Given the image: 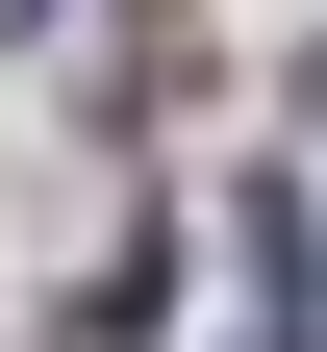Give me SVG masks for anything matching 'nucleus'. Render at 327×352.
I'll return each instance as SVG.
<instances>
[{"label": "nucleus", "mask_w": 327, "mask_h": 352, "mask_svg": "<svg viewBox=\"0 0 327 352\" xmlns=\"http://www.w3.org/2000/svg\"><path fill=\"white\" fill-rule=\"evenodd\" d=\"M226 227H252V352H327V302H302V176H252Z\"/></svg>", "instance_id": "f257e3e1"}, {"label": "nucleus", "mask_w": 327, "mask_h": 352, "mask_svg": "<svg viewBox=\"0 0 327 352\" xmlns=\"http://www.w3.org/2000/svg\"><path fill=\"white\" fill-rule=\"evenodd\" d=\"M151 302H176V252H101V277H76V327H51V352H151Z\"/></svg>", "instance_id": "f03ea898"}]
</instances>
